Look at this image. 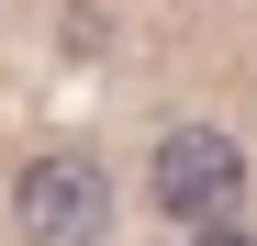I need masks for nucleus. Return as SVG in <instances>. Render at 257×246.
<instances>
[{"instance_id": "7ed1b4c3", "label": "nucleus", "mask_w": 257, "mask_h": 246, "mask_svg": "<svg viewBox=\"0 0 257 246\" xmlns=\"http://www.w3.org/2000/svg\"><path fill=\"white\" fill-rule=\"evenodd\" d=\"M190 246H257V235H246V224H224V213H212V224H201Z\"/></svg>"}, {"instance_id": "f257e3e1", "label": "nucleus", "mask_w": 257, "mask_h": 246, "mask_svg": "<svg viewBox=\"0 0 257 246\" xmlns=\"http://www.w3.org/2000/svg\"><path fill=\"white\" fill-rule=\"evenodd\" d=\"M146 201H157V213H179V224L235 213V201H246V146L224 135V123H179V135H157V157H146Z\"/></svg>"}, {"instance_id": "f03ea898", "label": "nucleus", "mask_w": 257, "mask_h": 246, "mask_svg": "<svg viewBox=\"0 0 257 246\" xmlns=\"http://www.w3.org/2000/svg\"><path fill=\"white\" fill-rule=\"evenodd\" d=\"M12 213H23L34 246H101L112 235V179H101V157H34Z\"/></svg>"}]
</instances>
